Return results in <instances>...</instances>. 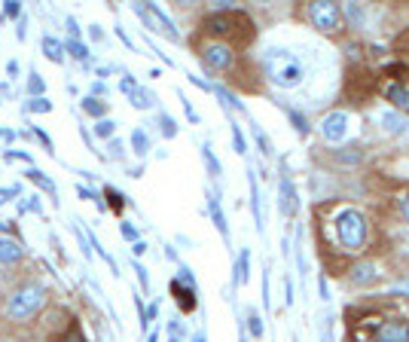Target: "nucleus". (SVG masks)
I'll list each match as a JSON object with an SVG mask.
<instances>
[{
    "label": "nucleus",
    "mask_w": 409,
    "mask_h": 342,
    "mask_svg": "<svg viewBox=\"0 0 409 342\" xmlns=\"http://www.w3.org/2000/svg\"><path fill=\"white\" fill-rule=\"evenodd\" d=\"M205 34H211L214 40H220V43H247L250 37H254V24H250V19L245 13L238 10H220L214 15H208L205 19Z\"/></svg>",
    "instance_id": "f257e3e1"
},
{
    "label": "nucleus",
    "mask_w": 409,
    "mask_h": 342,
    "mask_svg": "<svg viewBox=\"0 0 409 342\" xmlns=\"http://www.w3.org/2000/svg\"><path fill=\"white\" fill-rule=\"evenodd\" d=\"M333 232H336V245L342 251L357 254V251H364L366 238H370V223L354 208H342L336 214V220H333Z\"/></svg>",
    "instance_id": "f03ea898"
},
{
    "label": "nucleus",
    "mask_w": 409,
    "mask_h": 342,
    "mask_svg": "<svg viewBox=\"0 0 409 342\" xmlns=\"http://www.w3.org/2000/svg\"><path fill=\"white\" fill-rule=\"evenodd\" d=\"M266 73H269V80L275 86L294 89L303 83L306 68H303V62H296V58L287 52V49H269V55H266Z\"/></svg>",
    "instance_id": "7ed1b4c3"
},
{
    "label": "nucleus",
    "mask_w": 409,
    "mask_h": 342,
    "mask_svg": "<svg viewBox=\"0 0 409 342\" xmlns=\"http://www.w3.org/2000/svg\"><path fill=\"white\" fill-rule=\"evenodd\" d=\"M46 303V290L43 285H34V281H28V285L15 287L10 303H6V315H10L13 321H28L34 318V315L40 312V306Z\"/></svg>",
    "instance_id": "20e7f679"
},
{
    "label": "nucleus",
    "mask_w": 409,
    "mask_h": 342,
    "mask_svg": "<svg viewBox=\"0 0 409 342\" xmlns=\"http://www.w3.org/2000/svg\"><path fill=\"white\" fill-rule=\"evenodd\" d=\"M199 58H202L205 68L227 73V71L236 68L238 52H236V46H229V43H220V40H208V43L199 46Z\"/></svg>",
    "instance_id": "39448f33"
},
{
    "label": "nucleus",
    "mask_w": 409,
    "mask_h": 342,
    "mask_svg": "<svg viewBox=\"0 0 409 342\" xmlns=\"http://www.w3.org/2000/svg\"><path fill=\"white\" fill-rule=\"evenodd\" d=\"M308 19L318 31L324 34H336L342 28V10L336 3H327V0H315V3H308Z\"/></svg>",
    "instance_id": "423d86ee"
},
{
    "label": "nucleus",
    "mask_w": 409,
    "mask_h": 342,
    "mask_svg": "<svg viewBox=\"0 0 409 342\" xmlns=\"http://www.w3.org/2000/svg\"><path fill=\"white\" fill-rule=\"evenodd\" d=\"M366 342H409V321L403 318H388V321H379Z\"/></svg>",
    "instance_id": "0eeeda50"
},
{
    "label": "nucleus",
    "mask_w": 409,
    "mask_h": 342,
    "mask_svg": "<svg viewBox=\"0 0 409 342\" xmlns=\"http://www.w3.org/2000/svg\"><path fill=\"white\" fill-rule=\"evenodd\" d=\"M135 13L141 15V19H144V24L147 28H153V31H162L165 37H171V40H178V31H174V24H171V19L168 15H165L159 6L156 3H135Z\"/></svg>",
    "instance_id": "6e6552de"
},
{
    "label": "nucleus",
    "mask_w": 409,
    "mask_h": 342,
    "mask_svg": "<svg viewBox=\"0 0 409 342\" xmlns=\"http://www.w3.org/2000/svg\"><path fill=\"white\" fill-rule=\"evenodd\" d=\"M345 131H348V116L342 113V111L324 116V122H321V135H324V141L336 144V141L345 138Z\"/></svg>",
    "instance_id": "1a4fd4ad"
},
{
    "label": "nucleus",
    "mask_w": 409,
    "mask_h": 342,
    "mask_svg": "<svg viewBox=\"0 0 409 342\" xmlns=\"http://www.w3.org/2000/svg\"><path fill=\"white\" fill-rule=\"evenodd\" d=\"M348 281H352L354 287L375 285V281H379V269H375L373 263H354L352 269H348Z\"/></svg>",
    "instance_id": "9d476101"
},
{
    "label": "nucleus",
    "mask_w": 409,
    "mask_h": 342,
    "mask_svg": "<svg viewBox=\"0 0 409 342\" xmlns=\"http://www.w3.org/2000/svg\"><path fill=\"white\" fill-rule=\"evenodd\" d=\"M281 199H278V208H281V214L285 217H294L296 214V190H294V183H290V178H281Z\"/></svg>",
    "instance_id": "9b49d317"
},
{
    "label": "nucleus",
    "mask_w": 409,
    "mask_h": 342,
    "mask_svg": "<svg viewBox=\"0 0 409 342\" xmlns=\"http://www.w3.org/2000/svg\"><path fill=\"white\" fill-rule=\"evenodd\" d=\"M171 294L174 299H178V306L183 308V312H193L196 308V287H187V285H180L178 278L171 281Z\"/></svg>",
    "instance_id": "f8f14e48"
},
{
    "label": "nucleus",
    "mask_w": 409,
    "mask_h": 342,
    "mask_svg": "<svg viewBox=\"0 0 409 342\" xmlns=\"http://www.w3.org/2000/svg\"><path fill=\"white\" fill-rule=\"evenodd\" d=\"M24 257V248L13 238H0V266H13Z\"/></svg>",
    "instance_id": "ddd939ff"
},
{
    "label": "nucleus",
    "mask_w": 409,
    "mask_h": 342,
    "mask_svg": "<svg viewBox=\"0 0 409 342\" xmlns=\"http://www.w3.org/2000/svg\"><path fill=\"white\" fill-rule=\"evenodd\" d=\"M385 98H388V101L397 107V111L409 113V89L403 86V83H391V86L385 89Z\"/></svg>",
    "instance_id": "4468645a"
},
{
    "label": "nucleus",
    "mask_w": 409,
    "mask_h": 342,
    "mask_svg": "<svg viewBox=\"0 0 409 342\" xmlns=\"http://www.w3.org/2000/svg\"><path fill=\"white\" fill-rule=\"evenodd\" d=\"M208 211H211V220H214V227L220 229V236L229 241V227H227V214H223V208H220V199H217V196H208Z\"/></svg>",
    "instance_id": "2eb2a0df"
},
{
    "label": "nucleus",
    "mask_w": 409,
    "mask_h": 342,
    "mask_svg": "<svg viewBox=\"0 0 409 342\" xmlns=\"http://www.w3.org/2000/svg\"><path fill=\"white\" fill-rule=\"evenodd\" d=\"M43 55L49 58V62H55V64H62L64 62V46L58 43L55 37H49V34H43Z\"/></svg>",
    "instance_id": "dca6fc26"
},
{
    "label": "nucleus",
    "mask_w": 409,
    "mask_h": 342,
    "mask_svg": "<svg viewBox=\"0 0 409 342\" xmlns=\"http://www.w3.org/2000/svg\"><path fill=\"white\" fill-rule=\"evenodd\" d=\"M250 208H254V220H257V227L263 229V211H260V187H257V178H254V171H250Z\"/></svg>",
    "instance_id": "f3484780"
},
{
    "label": "nucleus",
    "mask_w": 409,
    "mask_h": 342,
    "mask_svg": "<svg viewBox=\"0 0 409 342\" xmlns=\"http://www.w3.org/2000/svg\"><path fill=\"white\" fill-rule=\"evenodd\" d=\"M382 122H385V129L391 131V135H403V131L409 129V122L400 113H385L382 116Z\"/></svg>",
    "instance_id": "a211bd4d"
},
{
    "label": "nucleus",
    "mask_w": 409,
    "mask_h": 342,
    "mask_svg": "<svg viewBox=\"0 0 409 342\" xmlns=\"http://www.w3.org/2000/svg\"><path fill=\"white\" fill-rule=\"evenodd\" d=\"M247 278H250V254L241 251L238 263H236V285H247Z\"/></svg>",
    "instance_id": "6ab92c4d"
},
{
    "label": "nucleus",
    "mask_w": 409,
    "mask_h": 342,
    "mask_svg": "<svg viewBox=\"0 0 409 342\" xmlns=\"http://www.w3.org/2000/svg\"><path fill=\"white\" fill-rule=\"evenodd\" d=\"M333 159L342 162V165H357V162L364 159V153H361V150H357V147H345V150H342V153L336 150V153H333Z\"/></svg>",
    "instance_id": "aec40b11"
},
{
    "label": "nucleus",
    "mask_w": 409,
    "mask_h": 342,
    "mask_svg": "<svg viewBox=\"0 0 409 342\" xmlns=\"http://www.w3.org/2000/svg\"><path fill=\"white\" fill-rule=\"evenodd\" d=\"M82 111H86L89 116H95V120H104V113H107V104L89 95V98H82Z\"/></svg>",
    "instance_id": "412c9836"
},
{
    "label": "nucleus",
    "mask_w": 409,
    "mask_h": 342,
    "mask_svg": "<svg viewBox=\"0 0 409 342\" xmlns=\"http://www.w3.org/2000/svg\"><path fill=\"white\" fill-rule=\"evenodd\" d=\"M131 150H135L138 156H147V150H150V138H147V131H144V129H135V131H131Z\"/></svg>",
    "instance_id": "4be33fe9"
},
{
    "label": "nucleus",
    "mask_w": 409,
    "mask_h": 342,
    "mask_svg": "<svg viewBox=\"0 0 409 342\" xmlns=\"http://www.w3.org/2000/svg\"><path fill=\"white\" fill-rule=\"evenodd\" d=\"M345 19L352 22V28H364V6L361 3H345Z\"/></svg>",
    "instance_id": "5701e85b"
},
{
    "label": "nucleus",
    "mask_w": 409,
    "mask_h": 342,
    "mask_svg": "<svg viewBox=\"0 0 409 342\" xmlns=\"http://www.w3.org/2000/svg\"><path fill=\"white\" fill-rule=\"evenodd\" d=\"M28 178H31V180H34V183H37V187H40V190H46V193H49V196H52V199H55V183H52V180H49V178H46V174H43V171H37V169H28Z\"/></svg>",
    "instance_id": "b1692460"
},
{
    "label": "nucleus",
    "mask_w": 409,
    "mask_h": 342,
    "mask_svg": "<svg viewBox=\"0 0 409 342\" xmlns=\"http://www.w3.org/2000/svg\"><path fill=\"white\" fill-rule=\"evenodd\" d=\"M52 111V101L49 98H31V101H24V113H49Z\"/></svg>",
    "instance_id": "393cba45"
},
{
    "label": "nucleus",
    "mask_w": 409,
    "mask_h": 342,
    "mask_svg": "<svg viewBox=\"0 0 409 342\" xmlns=\"http://www.w3.org/2000/svg\"><path fill=\"white\" fill-rule=\"evenodd\" d=\"M202 159H205V165H208V174H211V178H220V162H217L211 144L202 147Z\"/></svg>",
    "instance_id": "a878e982"
},
{
    "label": "nucleus",
    "mask_w": 409,
    "mask_h": 342,
    "mask_svg": "<svg viewBox=\"0 0 409 342\" xmlns=\"http://www.w3.org/2000/svg\"><path fill=\"white\" fill-rule=\"evenodd\" d=\"M129 98H131V104H135L138 111H147V107H153V101H156V98L150 95V92H144V89H135Z\"/></svg>",
    "instance_id": "bb28decb"
},
{
    "label": "nucleus",
    "mask_w": 409,
    "mask_h": 342,
    "mask_svg": "<svg viewBox=\"0 0 409 342\" xmlns=\"http://www.w3.org/2000/svg\"><path fill=\"white\" fill-rule=\"evenodd\" d=\"M247 333H250L254 339H260V336H263V318L254 312V308L247 312Z\"/></svg>",
    "instance_id": "cd10ccee"
},
{
    "label": "nucleus",
    "mask_w": 409,
    "mask_h": 342,
    "mask_svg": "<svg viewBox=\"0 0 409 342\" xmlns=\"http://www.w3.org/2000/svg\"><path fill=\"white\" fill-rule=\"evenodd\" d=\"M113 131H116V122L107 120V116L95 122V135H98V138H113Z\"/></svg>",
    "instance_id": "c85d7f7f"
},
{
    "label": "nucleus",
    "mask_w": 409,
    "mask_h": 342,
    "mask_svg": "<svg viewBox=\"0 0 409 342\" xmlns=\"http://www.w3.org/2000/svg\"><path fill=\"white\" fill-rule=\"evenodd\" d=\"M287 116H290V122H294V129L299 131V135H308V120L299 111H287Z\"/></svg>",
    "instance_id": "c756f323"
},
{
    "label": "nucleus",
    "mask_w": 409,
    "mask_h": 342,
    "mask_svg": "<svg viewBox=\"0 0 409 342\" xmlns=\"http://www.w3.org/2000/svg\"><path fill=\"white\" fill-rule=\"evenodd\" d=\"M159 126H162V135H165V138H174V135H178V122H174L168 113H159Z\"/></svg>",
    "instance_id": "7c9ffc66"
},
{
    "label": "nucleus",
    "mask_w": 409,
    "mask_h": 342,
    "mask_svg": "<svg viewBox=\"0 0 409 342\" xmlns=\"http://www.w3.org/2000/svg\"><path fill=\"white\" fill-rule=\"evenodd\" d=\"M229 131H232V144H236V153H247V144H245V135L238 131L236 122H229Z\"/></svg>",
    "instance_id": "2f4dec72"
},
{
    "label": "nucleus",
    "mask_w": 409,
    "mask_h": 342,
    "mask_svg": "<svg viewBox=\"0 0 409 342\" xmlns=\"http://www.w3.org/2000/svg\"><path fill=\"white\" fill-rule=\"evenodd\" d=\"M254 138H257V144H260V150H263V153L269 156V153H272V141L266 138V131H263L260 126H257V122H254Z\"/></svg>",
    "instance_id": "473e14b6"
},
{
    "label": "nucleus",
    "mask_w": 409,
    "mask_h": 342,
    "mask_svg": "<svg viewBox=\"0 0 409 342\" xmlns=\"http://www.w3.org/2000/svg\"><path fill=\"white\" fill-rule=\"evenodd\" d=\"M68 52H71L73 58H77V62H86V58H89V49L82 46L80 40H71V43H68Z\"/></svg>",
    "instance_id": "72a5a7b5"
},
{
    "label": "nucleus",
    "mask_w": 409,
    "mask_h": 342,
    "mask_svg": "<svg viewBox=\"0 0 409 342\" xmlns=\"http://www.w3.org/2000/svg\"><path fill=\"white\" fill-rule=\"evenodd\" d=\"M104 193H107V199H110V208H113V211H122V205H125V196H120L113 187H107Z\"/></svg>",
    "instance_id": "f704fd0d"
},
{
    "label": "nucleus",
    "mask_w": 409,
    "mask_h": 342,
    "mask_svg": "<svg viewBox=\"0 0 409 342\" xmlns=\"http://www.w3.org/2000/svg\"><path fill=\"white\" fill-rule=\"evenodd\" d=\"M28 92L34 98H40V92H43V80H40V73H31V80H28Z\"/></svg>",
    "instance_id": "c9c22d12"
},
{
    "label": "nucleus",
    "mask_w": 409,
    "mask_h": 342,
    "mask_svg": "<svg viewBox=\"0 0 409 342\" xmlns=\"http://www.w3.org/2000/svg\"><path fill=\"white\" fill-rule=\"evenodd\" d=\"M214 92H217V95H220V98H223V101H227V104H232V107H236V111H245V107H241V101H236V95H229V92L223 89V86H217Z\"/></svg>",
    "instance_id": "e433bc0d"
},
{
    "label": "nucleus",
    "mask_w": 409,
    "mask_h": 342,
    "mask_svg": "<svg viewBox=\"0 0 409 342\" xmlns=\"http://www.w3.org/2000/svg\"><path fill=\"white\" fill-rule=\"evenodd\" d=\"M385 73L394 80H403L406 77V64H385Z\"/></svg>",
    "instance_id": "4c0bfd02"
},
{
    "label": "nucleus",
    "mask_w": 409,
    "mask_h": 342,
    "mask_svg": "<svg viewBox=\"0 0 409 342\" xmlns=\"http://www.w3.org/2000/svg\"><path fill=\"white\" fill-rule=\"evenodd\" d=\"M62 342H86V339H82V330L77 327V324H71V327H68V333H64V339Z\"/></svg>",
    "instance_id": "58836bf2"
},
{
    "label": "nucleus",
    "mask_w": 409,
    "mask_h": 342,
    "mask_svg": "<svg viewBox=\"0 0 409 342\" xmlns=\"http://www.w3.org/2000/svg\"><path fill=\"white\" fill-rule=\"evenodd\" d=\"M120 232H122V238H129V241H138V229L131 227V223H120Z\"/></svg>",
    "instance_id": "ea45409f"
},
{
    "label": "nucleus",
    "mask_w": 409,
    "mask_h": 342,
    "mask_svg": "<svg viewBox=\"0 0 409 342\" xmlns=\"http://www.w3.org/2000/svg\"><path fill=\"white\" fill-rule=\"evenodd\" d=\"M6 159H22V162H31V153H28V150H6Z\"/></svg>",
    "instance_id": "a19ab883"
},
{
    "label": "nucleus",
    "mask_w": 409,
    "mask_h": 342,
    "mask_svg": "<svg viewBox=\"0 0 409 342\" xmlns=\"http://www.w3.org/2000/svg\"><path fill=\"white\" fill-rule=\"evenodd\" d=\"M19 211H22V214H24V211H40V202H37L34 196H31V199H24V202H19Z\"/></svg>",
    "instance_id": "79ce46f5"
},
{
    "label": "nucleus",
    "mask_w": 409,
    "mask_h": 342,
    "mask_svg": "<svg viewBox=\"0 0 409 342\" xmlns=\"http://www.w3.org/2000/svg\"><path fill=\"white\" fill-rule=\"evenodd\" d=\"M135 272H138V281H141V287H150V278H147V269H144V266H141V263H135Z\"/></svg>",
    "instance_id": "37998d69"
},
{
    "label": "nucleus",
    "mask_w": 409,
    "mask_h": 342,
    "mask_svg": "<svg viewBox=\"0 0 409 342\" xmlns=\"http://www.w3.org/2000/svg\"><path fill=\"white\" fill-rule=\"evenodd\" d=\"M120 89L125 92V95H131V92H135V89H138V83H135V80H131V77H122V83H120Z\"/></svg>",
    "instance_id": "c03bdc74"
},
{
    "label": "nucleus",
    "mask_w": 409,
    "mask_h": 342,
    "mask_svg": "<svg viewBox=\"0 0 409 342\" xmlns=\"http://www.w3.org/2000/svg\"><path fill=\"white\" fill-rule=\"evenodd\" d=\"M3 13H6V15H19V13H22V6H19V0H6V6H3Z\"/></svg>",
    "instance_id": "a18cd8bd"
},
{
    "label": "nucleus",
    "mask_w": 409,
    "mask_h": 342,
    "mask_svg": "<svg viewBox=\"0 0 409 342\" xmlns=\"http://www.w3.org/2000/svg\"><path fill=\"white\" fill-rule=\"evenodd\" d=\"M180 101H183V111H187V120H189V122H199V116H196V111H193V104H189L183 95H180Z\"/></svg>",
    "instance_id": "49530a36"
},
{
    "label": "nucleus",
    "mask_w": 409,
    "mask_h": 342,
    "mask_svg": "<svg viewBox=\"0 0 409 342\" xmlns=\"http://www.w3.org/2000/svg\"><path fill=\"white\" fill-rule=\"evenodd\" d=\"M397 49H400V52H406V55H409V31H406V34H400V37H397Z\"/></svg>",
    "instance_id": "de8ad7c7"
},
{
    "label": "nucleus",
    "mask_w": 409,
    "mask_h": 342,
    "mask_svg": "<svg viewBox=\"0 0 409 342\" xmlns=\"http://www.w3.org/2000/svg\"><path fill=\"white\" fill-rule=\"evenodd\" d=\"M400 214H403V220L409 223V193H403V199H400Z\"/></svg>",
    "instance_id": "09e8293b"
},
{
    "label": "nucleus",
    "mask_w": 409,
    "mask_h": 342,
    "mask_svg": "<svg viewBox=\"0 0 409 342\" xmlns=\"http://www.w3.org/2000/svg\"><path fill=\"white\" fill-rule=\"evenodd\" d=\"M15 37H19V40L28 37V19H24V15L19 19V31H15Z\"/></svg>",
    "instance_id": "8fccbe9b"
},
{
    "label": "nucleus",
    "mask_w": 409,
    "mask_h": 342,
    "mask_svg": "<svg viewBox=\"0 0 409 342\" xmlns=\"http://www.w3.org/2000/svg\"><path fill=\"white\" fill-rule=\"evenodd\" d=\"M110 156H113V159H120V156H122V144H120V141H110Z\"/></svg>",
    "instance_id": "3c124183"
},
{
    "label": "nucleus",
    "mask_w": 409,
    "mask_h": 342,
    "mask_svg": "<svg viewBox=\"0 0 409 342\" xmlns=\"http://www.w3.org/2000/svg\"><path fill=\"white\" fill-rule=\"evenodd\" d=\"M68 31H71V37H73V40L80 37V24H77V19H68Z\"/></svg>",
    "instance_id": "603ef678"
},
{
    "label": "nucleus",
    "mask_w": 409,
    "mask_h": 342,
    "mask_svg": "<svg viewBox=\"0 0 409 342\" xmlns=\"http://www.w3.org/2000/svg\"><path fill=\"white\" fill-rule=\"evenodd\" d=\"M104 92H107V86H104V83H92V98L104 95Z\"/></svg>",
    "instance_id": "864d4df0"
},
{
    "label": "nucleus",
    "mask_w": 409,
    "mask_h": 342,
    "mask_svg": "<svg viewBox=\"0 0 409 342\" xmlns=\"http://www.w3.org/2000/svg\"><path fill=\"white\" fill-rule=\"evenodd\" d=\"M37 138H40V141H43V144H46V150H49V153H52V138H49V135H46V131H40V129H37Z\"/></svg>",
    "instance_id": "5fc2aeb1"
},
{
    "label": "nucleus",
    "mask_w": 409,
    "mask_h": 342,
    "mask_svg": "<svg viewBox=\"0 0 409 342\" xmlns=\"http://www.w3.org/2000/svg\"><path fill=\"white\" fill-rule=\"evenodd\" d=\"M15 193H19V187H3V190H0V196H3V199H10ZM3 199H0V202H3Z\"/></svg>",
    "instance_id": "6e6d98bb"
},
{
    "label": "nucleus",
    "mask_w": 409,
    "mask_h": 342,
    "mask_svg": "<svg viewBox=\"0 0 409 342\" xmlns=\"http://www.w3.org/2000/svg\"><path fill=\"white\" fill-rule=\"evenodd\" d=\"M89 37H92V40H101V37H104V31L98 28V24H92V28H89Z\"/></svg>",
    "instance_id": "4d7b16f0"
},
{
    "label": "nucleus",
    "mask_w": 409,
    "mask_h": 342,
    "mask_svg": "<svg viewBox=\"0 0 409 342\" xmlns=\"http://www.w3.org/2000/svg\"><path fill=\"white\" fill-rule=\"evenodd\" d=\"M318 287H321V297H324V299H327V297H330V290H327V278H324V275H321V281H318Z\"/></svg>",
    "instance_id": "13d9d810"
},
{
    "label": "nucleus",
    "mask_w": 409,
    "mask_h": 342,
    "mask_svg": "<svg viewBox=\"0 0 409 342\" xmlns=\"http://www.w3.org/2000/svg\"><path fill=\"white\" fill-rule=\"evenodd\" d=\"M131 251H135V257H141L147 251V245H144V241H135V248H131Z\"/></svg>",
    "instance_id": "bf43d9fd"
},
{
    "label": "nucleus",
    "mask_w": 409,
    "mask_h": 342,
    "mask_svg": "<svg viewBox=\"0 0 409 342\" xmlns=\"http://www.w3.org/2000/svg\"><path fill=\"white\" fill-rule=\"evenodd\" d=\"M6 71H10V77H15V73H19V64L10 62V64H6Z\"/></svg>",
    "instance_id": "052dcab7"
},
{
    "label": "nucleus",
    "mask_w": 409,
    "mask_h": 342,
    "mask_svg": "<svg viewBox=\"0 0 409 342\" xmlns=\"http://www.w3.org/2000/svg\"><path fill=\"white\" fill-rule=\"evenodd\" d=\"M193 342H208V339H205V333H196V336H193Z\"/></svg>",
    "instance_id": "680f3d73"
},
{
    "label": "nucleus",
    "mask_w": 409,
    "mask_h": 342,
    "mask_svg": "<svg viewBox=\"0 0 409 342\" xmlns=\"http://www.w3.org/2000/svg\"><path fill=\"white\" fill-rule=\"evenodd\" d=\"M168 342H183V339H180V336H171V339H168Z\"/></svg>",
    "instance_id": "e2e57ef3"
},
{
    "label": "nucleus",
    "mask_w": 409,
    "mask_h": 342,
    "mask_svg": "<svg viewBox=\"0 0 409 342\" xmlns=\"http://www.w3.org/2000/svg\"><path fill=\"white\" fill-rule=\"evenodd\" d=\"M150 342H159V336H156V333H153V336H150Z\"/></svg>",
    "instance_id": "0e129e2a"
},
{
    "label": "nucleus",
    "mask_w": 409,
    "mask_h": 342,
    "mask_svg": "<svg viewBox=\"0 0 409 342\" xmlns=\"http://www.w3.org/2000/svg\"><path fill=\"white\" fill-rule=\"evenodd\" d=\"M3 342H13V339H3Z\"/></svg>",
    "instance_id": "69168bd1"
},
{
    "label": "nucleus",
    "mask_w": 409,
    "mask_h": 342,
    "mask_svg": "<svg viewBox=\"0 0 409 342\" xmlns=\"http://www.w3.org/2000/svg\"><path fill=\"white\" fill-rule=\"evenodd\" d=\"M241 342H247V339H241Z\"/></svg>",
    "instance_id": "338daca9"
}]
</instances>
